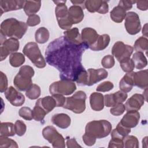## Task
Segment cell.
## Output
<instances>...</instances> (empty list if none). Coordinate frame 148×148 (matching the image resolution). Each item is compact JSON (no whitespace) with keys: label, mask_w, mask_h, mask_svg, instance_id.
I'll return each mask as SVG.
<instances>
[{"label":"cell","mask_w":148,"mask_h":148,"mask_svg":"<svg viewBox=\"0 0 148 148\" xmlns=\"http://www.w3.org/2000/svg\"><path fill=\"white\" fill-rule=\"evenodd\" d=\"M71 3L73 5H77L79 6L80 7H82L83 9L85 8V6H84V3H85V1H71Z\"/></svg>","instance_id":"9f6ffc18"},{"label":"cell","mask_w":148,"mask_h":148,"mask_svg":"<svg viewBox=\"0 0 148 148\" xmlns=\"http://www.w3.org/2000/svg\"><path fill=\"white\" fill-rule=\"evenodd\" d=\"M136 2V1H134L121 0L119 1L118 5L122 6L125 10V11H128L132 8V5L134 3H135Z\"/></svg>","instance_id":"816d5d0a"},{"label":"cell","mask_w":148,"mask_h":148,"mask_svg":"<svg viewBox=\"0 0 148 148\" xmlns=\"http://www.w3.org/2000/svg\"><path fill=\"white\" fill-rule=\"evenodd\" d=\"M140 113L138 111H128L119 122L123 126L128 128L135 127L139 123Z\"/></svg>","instance_id":"d6986e66"},{"label":"cell","mask_w":148,"mask_h":148,"mask_svg":"<svg viewBox=\"0 0 148 148\" xmlns=\"http://www.w3.org/2000/svg\"><path fill=\"white\" fill-rule=\"evenodd\" d=\"M127 93L117 91L116 92L106 94L104 95V104L106 107H113L119 103H123L127 99Z\"/></svg>","instance_id":"9a60e30c"},{"label":"cell","mask_w":148,"mask_h":148,"mask_svg":"<svg viewBox=\"0 0 148 148\" xmlns=\"http://www.w3.org/2000/svg\"><path fill=\"white\" fill-rule=\"evenodd\" d=\"M91 108L95 111H101L104 107V95L99 92H94L90 96Z\"/></svg>","instance_id":"cb8c5ba5"},{"label":"cell","mask_w":148,"mask_h":148,"mask_svg":"<svg viewBox=\"0 0 148 148\" xmlns=\"http://www.w3.org/2000/svg\"><path fill=\"white\" fill-rule=\"evenodd\" d=\"M14 124L10 122H2L0 125V136L8 137L15 135Z\"/></svg>","instance_id":"d6a6232c"},{"label":"cell","mask_w":148,"mask_h":148,"mask_svg":"<svg viewBox=\"0 0 148 148\" xmlns=\"http://www.w3.org/2000/svg\"><path fill=\"white\" fill-rule=\"evenodd\" d=\"M133 73L134 72L127 73L120 81L119 88L121 91L127 93L132 89L134 86Z\"/></svg>","instance_id":"484cf974"},{"label":"cell","mask_w":148,"mask_h":148,"mask_svg":"<svg viewBox=\"0 0 148 148\" xmlns=\"http://www.w3.org/2000/svg\"><path fill=\"white\" fill-rule=\"evenodd\" d=\"M66 1H53L57 5L55 8V14L59 27L64 30L71 29L72 24L68 15V9L65 5Z\"/></svg>","instance_id":"ba28073f"},{"label":"cell","mask_w":148,"mask_h":148,"mask_svg":"<svg viewBox=\"0 0 148 148\" xmlns=\"http://www.w3.org/2000/svg\"><path fill=\"white\" fill-rule=\"evenodd\" d=\"M136 7L140 10L145 11L148 8V1H136Z\"/></svg>","instance_id":"11a10c76"},{"label":"cell","mask_w":148,"mask_h":148,"mask_svg":"<svg viewBox=\"0 0 148 148\" xmlns=\"http://www.w3.org/2000/svg\"><path fill=\"white\" fill-rule=\"evenodd\" d=\"M125 10L120 5L114 7L110 13V17L111 19L116 23H121L126 16Z\"/></svg>","instance_id":"4316f807"},{"label":"cell","mask_w":148,"mask_h":148,"mask_svg":"<svg viewBox=\"0 0 148 148\" xmlns=\"http://www.w3.org/2000/svg\"><path fill=\"white\" fill-rule=\"evenodd\" d=\"M14 127L16 134L19 136L24 135L27 130V127L23 121L20 120H18L15 122L14 124Z\"/></svg>","instance_id":"b9f144b4"},{"label":"cell","mask_w":148,"mask_h":148,"mask_svg":"<svg viewBox=\"0 0 148 148\" xmlns=\"http://www.w3.org/2000/svg\"><path fill=\"white\" fill-rule=\"evenodd\" d=\"M134 86L141 88L146 89L148 87V71L141 70L133 73Z\"/></svg>","instance_id":"44dd1931"},{"label":"cell","mask_w":148,"mask_h":148,"mask_svg":"<svg viewBox=\"0 0 148 148\" xmlns=\"http://www.w3.org/2000/svg\"><path fill=\"white\" fill-rule=\"evenodd\" d=\"M52 96L55 99L57 103V107H62L65 102V97L61 94H54Z\"/></svg>","instance_id":"f5cc1de1"},{"label":"cell","mask_w":148,"mask_h":148,"mask_svg":"<svg viewBox=\"0 0 148 148\" xmlns=\"http://www.w3.org/2000/svg\"><path fill=\"white\" fill-rule=\"evenodd\" d=\"M82 139L84 144L88 146H91L94 145L96 142V139L84 133L82 136Z\"/></svg>","instance_id":"f907efd6"},{"label":"cell","mask_w":148,"mask_h":148,"mask_svg":"<svg viewBox=\"0 0 148 148\" xmlns=\"http://www.w3.org/2000/svg\"><path fill=\"white\" fill-rule=\"evenodd\" d=\"M41 7V1H25L23 7L25 13L27 16L35 14Z\"/></svg>","instance_id":"f1b7e54d"},{"label":"cell","mask_w":148,"mask_h":148,"mask_svg":"<svg viewBox=\"0 0 148 148\" xmlns=\"http://www.w3.org/2000/svg\"><path fill=\"white\" fill-rule=\"evenodd\" d=\"M147 136H145L144 138H143V140H142V146H143V147H144L145 145H146V147H147Z\"/></svg>","instance_id":"680465c9"},{"label":"cell","mask_w":148,"mask_h":148,"mask_svg":"<svg viewBox=\"0 0 148 148\" xmlns=\"http://www.w3.org/2000/svg\"><path fill=\"white\" fill-rule=\"evenodd\" d=\"M68 15L72 24L79 23L84 18L83 9L77 5H72L68 9Z\"/></svg>","instance_id":"7402d4cb"},{"label":"cell","mask_w":148,"mask_h":148,"mask_svg":"<svg viewBox=\"0 0 148 148\" xmlns=\"http://www.w3.org/2000/svg\"><path fill=\"white\" fill-rule=\"evenodd\" d=\"M8 78L6 75L2 72H0V92H4L8 89Z\"/></svg>","instance_id":"7dc6e473"},{"label":"cell","mask_w":148,"mask_h":148,"mask_svg":"<svg viewBox=\"0 0 148 148\" xmlns=\"http://www.w3.org/2000/svg\"><path fill=\"white\" fill-rule=\"evenodd\" d=\"M85 8L90 12H98L101 14H106L109 12V6L106 1L88 0L85 1Z\"/></svg>","instance_id":"5bb4252c"},{"label":"cell","mask_w":148,"mask_h":148,"mask_svg":"<svg viewBox=\"0 0 148 148\" xmlns=\"http://www.w3.org/2000/svg\"><path fill=\"white\" fill-rule=\"evenodd\" d=\"M25 57L24 54L15 52L12 53L9 56V63L11 66L17 68L22 65L25 62Z\"/></svg>","instance_id":"e575fe53"},{"label":"cell","mask_w":148,"mask_h":148,"mask_svg":"<svg viewBox=\"0 0 148 148\" xmlns=\"http://www.w3.org/2000/svg\"><path fill=\"white\" fill-rule=\"evenodd\" d=\"M125 110V105L123 103H119L112 108L110 110V112L112 114L115 116H120L124 113Z\"/></svg>","instance_id":"bcb514c9"},{"label":"cell","mask_w":148,"mask_h":148,"mask_svg":"<svg viewBox=\"0 0 148 148\" xmlns=\"http://www.w3.org/2000/svg\"><path fill=\"white\" fill-rule=\"evenodd\" d=\"M53 124L62 129H66L71 125V117L65 113H57L54 114L51 119Z\"/></svg>","instance_id":"603a6c76"},{"label":"cell","mask_w":148,"mask_h":148,"mask_svg":"<svg viewBox=\"0 0 148 148\" xmlns=\"http://www.w3.org/2000/svg\"><path fill=\"white\" fill-rule=\"evenodd\" d=\"M41 106L46 113H49L57 107V103L53 96H46L42 98H39L36 102V103Z\"/></svg>","instance_id":"d4e9b609"},{"label":"cell","mask_w":148,"mask_h":148,"mask_svg":"<svg viewBox=\"0 0 148 148\" xmlns=\"http://www.w3.org/2000/svg\"><path fill=\"white\" fill-rule=\"evenodd\" d=\"M0 147L1 148H18V146L16 141L8 137L0 136Z\"/></svg>","instance_id":"60d3db41"},{"label":"cell","mask_w":148,"mask_h":148,"mask_svg":"<svg viewBox=\"0 0 148 148\" xmlns=\"http://www.w3.org/2000/svg\"><path fill=\"white\" fill-rule=\"evenodd\" d=\"M76 90L74 82L69 80H60L51 84L49 86V92L51 95L61 94L69 95Z\"/></svg>","instance_id":"9c48e42d"},{"label":"cell","mask_w":148,"mask_h":148,"mask_svg":"<svg viewBox=\"0 0 148 148\" xmlns=\"http://www.w3.org/2000/svg\"><path fill=\"white\" fill-rule=\"evenodd\" d=\"M20 47V43L18 39L10 38L7 39L1 45V61H2L9 56L16 52Z\"/></svg>","instance_id":"4fadbf2b"},{"label":"cell","mask_w":148,"mask_h":148,"mask_svg":"<svg viewBox=\"0 0 148 148\" xmlns=\"http://www.w3.org/2000/svg\"><path fill=\"white\" fill-rule=\"evenodd\" d=\"M134 51V48L128 45L124 44L122 41L116 42L112 49V54L120 62L123 59L130 57Z\"/></svg>","instance_id":"7c38bea8"},{"label":"cell","mask_w":148,"mask_h":148,"mask_svg":"<svg viewBox=\"0 0 148 148\" xmlns=\"http://www.w3.org/2000/svg\"><path fill=\"white\" fill-rule=\"evenodd\" d=\"M124 26L127 32L132 35L139 33L141 29V24L138 14L134 12L126 13Z\"/></svg>","instance_id":"8fae6325"},{"label":"cell","mask_w":148,"mask_h":148,"mask_svg":"<svg viewBox=\"0 0 148 148\" xmlns=\"http://www.w3.org/2000/svg\"><path fill=\"white\" fill-rule=\"evenodd\" d=\"M101 64L103 68L109 69L112 68L115 64L114 57L112 55H106L101 60Z\"/></svg>","instance_id":"ee69618b"},{"label":"cell","mask_w":148,"mask_h":148,"mask_svg":"<svg viewBox=\"0 0 148 148\" xmlns=\"http://www.w3.org/2000/svg\"><path fill=\"white\" fill-rule=\"evenodd\" d=\"M64 36L70 42L75 44H81L83 43L81 35L77 28L74 27L64 32Z\"/></svg>","instance_id":"83f0119b"},{"label":"cell","mask_w":148,"mask_h":148,"mask_svg":"<svg viewBox=\"0 0 148 148\" xmlns=\"http://www.w3.org/2000/svg\"><path fill=\"white\" fill-rule=\"evenodd\" d=\"M50 34L45 27H40L35 32V39L37 43L43 44L47 42L49 39Z\"/></svg>","instance_id":"836d02e7"},{"label":"cell","mask_w":148,"mask_h":148,"mask_svg":"<svg viewBox=\"0 0 148 148\" xmlns=\"http://www.w3.org/2000/svg\"><path fill=\"white\" fill-rule=\"evenodd\" d=\"M6 99L14 106H20L24 103L25 97L24 95L18 92L13 86H10L5 92Z\"/></svg>","instance_id":"2e32d148"},{"label":"cell","mask_w":148,"mask_h":148,"mask_svg":"<svg viewBox=\"0 0 148 148\" xmlns=\"http://www.w3.org/2000/svg\"><path fill=\"white\" fill-rule=\"evenodd\" d=\"M46 114V112L41 106L35 104L32 110L33 119L37 121H41L43 120Z\"/></svg>","instance_id":"f35d334b"},{"label":"cell","mask_w":148,"mask_h":148,"mask_svg":"<svg viewBox=\"0 0 148 148\" xmlns=\"http://www.w3.org/2000/svg\"><path fill=\"white\" fill-rule=\"evenodd\" d=\"M145 98L143 94H135L125 102V110L128 111H138L144 105Z\"/></svg>","instance_id":"ac0fdd59"},{"label":"cell","mask_w":148,"mask_h":148,"mask_svg":"<svg viewBox=\"0 0 148 148\" xmlns=\"http://www.w3.org/2000/svg\"><path fill=\"white\" fill-rule=\"evenodd\" d=\"M96 30L90 27H86L82 30L81 38L82 42L85 43L91 49L97 42L99 37Z\"/></svg>","instance_id":"e0dca14e"},{"label":"cell","mask_w":148,"mask_h":148,"mask_svg":"<svg viewBox=\"0 0 148 148\" xmlns=\"http://www.w3.org/2000/svg\"><path fill=\"white\" fill-rule=\"evenodd\" d=\"M134 49L136 51L143 52L148 49V40L145 36H140L136 40L134 43Z\"/></svg>","instance_id":"8d00e7d4"},{"label":"cell","mask_w":148,"mask_h":148,"mask_svg":"<svg viewBox=\"0 0 148 148\" xmlns=\"http://www.w3.org/2000/svg\"><path fill=\"white\" fill-rule=\"evenodd\" d=\"M124 147L125 148H138L139 140L138 138L133 135H127L123 139Z\"/></svg>","instance_id":"74e56055"},{"label":"cell","mask_w":148,"mask_h":148,"mask_svg":"<svg viewBox=\"0 0 148 148\" xmlns=\"http://www.w3.org/2000/svg\"><path fill=\"white\" fill-rule=\"evenodd\" d=\"M114 84L112 82L110 81H105L99 84L97 86L96 90L99 92H108L112 90Z\"/></svg>","instance_id":"f6af8a7d"},{"label":"cell","mask_w":148,"mask_h":148,"mask_svg":"<svg viewBox=\"0 0 148 148\" xmlns=\"http://www.w3.org/2000/svg\"><path fill=\"white\" fill-rule=\"evenodd\" d=\"M19 116L23 119L30 121L33 119L32 110L30 108L24 106L20 109L18 111Z\"/></svg>","instance_id":"7bdbcfd3"},{"label":"cell","mask_w":148,"mask_h":148,"mask_svg":"<svg viewBox=\"0 0 148 148\" xmlns=\"http://www.w3.org/2000/svg\"><path fill=\"white\" fill-rule=\"evenodd\" d=\"M42 135L46 140L52 145L53 147H65L64 138L53 126L49 125L45 127L42 130Z\"/></svg>","instance_id":"30bf717a"},{"label":"cell","mask_w":148,"mask_h":148,"mask_svg":"<svg viewBox=\"0 0 148 148\" xmlns=\"http://www.w3.org/2000/svg\"><path fill=\"white\" fill-rule=\"evenodd\" d=\"M86 94L83 91H78L72 96L66 98L65 102L62 107L71 110L75 113L80 114L86 109Z\"/></svg>","instance_id":"8992f818"},{"label":"cell","mask_w":148,"mask_h":148,"mask_svg":"<svg viewBox=\"0 0 148 148\" xmlns=\"http://www.w3.org/2000/svg\"><path fill=\"white\" fill-rule=\"evenodd\" d=\"M87 49L85 43L75 44L62 36L49 44L45 51V59L49 65L59 71L61 80L76 82L79 75L86 70L82 60V55Z\"/></svg>","instance_id":"6da1fadb"},{"label":"cell","mask_w":148,"mask_h":148,"mask_svg":"<svg viewBox=\"0 0 148 148\" xmlns=\"http://www.w3.org/2000/svg\"><path fill=\"white\" fill-rule=\"evenodd\" d=\"M147 24L146 23L143 25V29H142V34L146 38L147 36Z\"/></svg>","instance_id":"6f0895ef"},{"label":"cell","mask_w":148,"mask_h":148,"mask_svg":"<svg viewBox=\"0 0 148 148\" xmlns=\"http://www.w3.org/2000/svg\"><path fill=\"white\" fill-rule=\"evenodd\" d=\"M131 132V128H125L120 123H118L116 128L112 130L111 132L112 138H118L123 139Z\"/></svg>","instance_id":"1f68e13d"},{"label":"cell","mask_w":148,"mask_h":148,"mask_svg":"<svg viewBox=\"0 0 148 148\" xmlns=\"http://www.w3.org/2000/svg\"><path fill=\"white\" fill-rule=\"evenodd\" d=\"M40 22V17L37 14H32L29 16L27 20V25L29 27H34L38 25Z\"/></svg>","instance_id":"c3c4849f"},{"label":"cell","mask_w":148,"mask_h":148,"mask_svg":"<svg viewBox=\"0 0 148 148\" xmlns=\"http://www.w3.org/2000/svg\"><path fill=\"white\" fill-rule=\"evenodd\" d=\"M27 29L28 25L25 23L15 18H9L1 23L0 32L7 37L20 39L24 35Z\"/></svg>","instance_id":"7a4b0ae2"},{"label":"cell","mask_w":148,"mask_h":148,"mask_svg":"<svg viewBox=\"0 0 148 148\" xmlns=\"http://www.w3.org/2000/svg\"><path fill=\"white\" fill-rule=\"evenodd\" d=\"M41 94L40 88L35 84H32L29 88L26 90L25 95L30 99L34 100L38 98Z\"/></svg>","instance_id":"d590c367"},{"label":"cell","mask_w":148,"mask_h":148,"mask_svg":"<svg viewBox=\"0 0 148 148\" xmlns=\"http://www.w3.org/2000/svg\"><path fill=\"white\" fill-rule=\"evenodd\" d=\"M110 38L109 35L103 34L99 35L97 43L90 49L92 51H101L106 49L109 43Z\"/></svg>","instance_id":"4dcf8cb0"},{"label":"cell","mask_w":148,"mask_h":148,"mask_svg":"<svg viewBox=\"0 0 148 148\" xmlns=\"http://www.w3.org/2000/svg\"><path fill=\"white\" fill-rule=\"evenodd\" d=\"M35 74L32 67L29 65H23L13 80V84L16 88L20 91H26L32 84V77Z\"/></svg>","instance_id":"5b68a950"},{"label":"cell","mask_w":148,"mask_h":148,"mask_svg":"<svg viewBox=\"0 0 148 148\" xmlns=\"http://www.w3.org/2000/svg\"><path fill=\"white\" fill-rule=\"evenodd\" d=\"M23 52L37 68H43L46 66V61L36 43L34 42L27 43L24 46Z\"/></svg>","instance_id":"52a82bcc"},{"label":"cell","mask_w":148,"mask_h":148,"mask_svg":"<svg viewBox=\"0 0 148 148\" xmlns=\"http://www.w3.org/2000/svg\"><path fill=\"white\" fill-rule=\"evenodd\" d=\"M108 76V71L103 68H89L79 75L76 82L79 86H91L106 79Z\"/></svg>","instance_id":"277c9868"},{"label":"cell","mask_w":148,"mask_h":148,"mask_svg":"<svg viewBox=\"0 0 148 148\" xmlns=\"http://www.w3.org/2000/svg\"><path fill=\"white\" fill-rule=\"evenodd\" d=\"M108 147L109 148H123L124 147L123 140V139H118V138H112L109 141Z\"/></svg>","instance_id":"681fc988"},{"label":"cell","mask_w":148,"mask_h":148,"mask_svg":"<svg viewBox=\"0 0 148 148\" xmlns=\"http://www.w3.org/2000/svg\"><path fill=\"white\" fill-rule=\"evenodd\" d=\"M25 1L16 0H1L0 1V10L1 15L3 13L17 10L22 9L24 7Z\"/></svg>","instance_id":"ffe728a7"},{"label":"cell","mask_w":148,"mask_h":148,"mask_svg":"<svg viewBox=\"0 0 148 148\" xmlns=\"http://www.w3.org/2000/svg\"><path fill=\"white\" fill-rule=\"evenodd\" d=\"M135 68L137 69H142L147 65V60L143 53L140 51L135 52L132 57Z\"/></svg>","instance_id":"f546056e"},{"label":"cell","mask_w":148,"mask_h":148,"mask_svg":"<svg viewBox=\"0 0 148 148\" xmlns=\"http://www.w3.org/2000/svg\"><path fill=\"white\" fill-rule=\"evenodd\" d=\"M111 123L106 120H93L88 122L85 127V133L97 139L108 136L112 131Z\"/></svg>","instance_id":"3957f363"},{"label":"cell","mask_w":148,"mask_h":148,"mask_svg":"<svg viewBox=\"0 0 148 148\" xmlns=\"http://www.w3.org/2000/svg\"><path fill=\"white\" fill-rule=\"evenodd\" d=\"M120 65L123 71L127 73L132 72L135 68L134 62L130 58V57L125 58L120 61Z\"/></svg>","instance_id":"ab89813d"},{"label":"cell","mask_w":148,"mask_h":148,"mask_svg":"<svg viewBox=\"0 0 148 148\" xmlns=\"http://www.w3.org/2000/svg\"><path fill=\"white\" fill-rule=\"evenodd\" d=\"M66 146L68 148H73V147H82L80 145H79L76 142L75 138H68L66 139Z\"/></svg>","instance_id":"db71d44e"}]
</instances>
